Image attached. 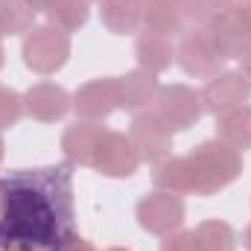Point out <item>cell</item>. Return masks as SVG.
Returning <instances> with one entry per match:
<instances>
[{
  "mask_svg": "<svg viewBox=\"0 0 251 251\" xmlns=\"http://www.w3.org/2000/svg\"><path fill=\"white\" fill-rule=\"evenodd\" d=\"M70 231H73L70 164L12 170L3 178L0 249L18 243L53 249Z\"/></svg>",
  "mask_w": 251,
  "mask_h": 251,
  "instance_id": "1",
  "label": "cell"
},
{
  "mask_svg": "<svg viewBox=\"0 0 251 251\" xmlns=\"http://www.w3.org/2000/svg\"><path fill=\"white\" fill-rule=\"evenodd\" d=\"M187 158L190 181L196 196H216L219 190L231 187L243 176V152L231 149L222 140H201Z\"/></svg>",
  "mask_w": 251,
  "mask_h": 251,
  "instance_id": "2",
  "label": "cell"
},
{
  "mask_svg": "<svg viewBox=\"0 0 251 251\" xmlns=\"http://www.w3.org/2000/svg\"><path fill=\"white\" fill-rule=\"evenodd\" d=\"M70 32H64L53 24H35L21 44V59L35 76H53L70 59Z\"/></svg>",
  "mask_w": 251,
  "mask_h": 251,
  "instance_id": "3",
  "label": "cell"
},
{
  "mask_svg": "<svg viewBox=\"0 0 251 251\" xmlns=\"http://www.w3.org/2000/svg\"><path fill=\"white\" fill-rule=\"evenodd\" d=\"M176 62L181 64V70L193 76V79H213L222 73L225 67V56L213 38V32L207 26H193L181 35L178 47H176Z\"/></svg>",
  "mask_w": 251,
  "mask_h": 251,
  "instance_id": "4",
  "label": "cell"
},
{
  "mask_svg": "<svg viewBox=\"0 0 251 251\" xmlns=\"http://www.w3.org/2000/svg\"><path fill=\"white\" fill-rule=\"evenodd\" d=\"M134 216H137V225L146 234L164 240V237L181 231L184 216H187V207H184V199L176 196V193L149 190L146 196H140V201L134 207Z\"/></svg>",
  "mask_w": 251,
  "mask_h": 251,
  "instance_id": "5",
  "label": "cell"
},
{
  "mask_svg": "<svg viewBox=\"0 0 251 251\" xmlns=\"http://www.w3.org/2000/svg\"><path fill=\"white\" fill-rule=\"evenodd\" d=\"M155 111L164 117V123L173 131H187L207 114L204 102H201V91L190 88L184 82L161 85L158 97H155Z\"/></svg>",
  "mask_w": 251,
  "mask_h": 251,
  "instance_id": "6",
  "label": "cell"
},
{
  "mask_svg": "<svg viewBox=\"0 0 251 251\" xmlns=\"http://www.w3.org/2000/svg\"><path fill=\"white\" fill-rule=\"evenodd\" d=\"M140 164H143V155L134 146V140L128 137V131L108 128V134L100 146V155L94 161V170L102 178H131L140 170Z\"/></svg>",
  "mask_w": 251,
  "mask_h": 251,
  "instance_id": "7",
  "label": "cell"
},
{
  "mask_svg": "<svg viewBox=\"0 0 251 251\" xmlns=\"http://www.w3.org/2000/svg\"><path fill=\"white\" fill-rule=\"evenodd\" d=\"M128 137L134 140V146L140 149L143 161H158L164 155H173V140H176V131L164 123V117L152 108H143L131 117L128 123Z\"/></svg>",
  "mask_w": 251,
  "mask_h": 251,
  "instance_id": "8",
  "label": "cell"
},
{
  "mask_svg": "<svg viewBox=\"0 0 251 251\" xmlns=\"http://www.w3.org/2000/svg\"><path fill=\"white\" fill-rule=\"evenodd\" d=\"M251 97V82L246 79L243 70H222L219 76L207 79L201 85V102L207 114H222L240 105H249Z\"/></svg>",
  "mask_w": 251,
  "mask_h": 251,
  "instance_id": "9",
  "label": "cell"
},
{
  "mask_svg": "<svg viewBox=\"0 0 251 251\" xmlns=\"http://www.w3.org/2000/svg\"><path fill=\"white\" fill-rule=\"evenodd\" d=\"M73 111V97L56 82H35L24 91V114L35 123H59Z\"/></svg>",
  "mask_w": 251,
  "mask_h": 251,
  "instance_id": "10",
  "label": "cell"
},
{
  "mask_svg": "<svg viewBox=\"0 0 251 251\" xmlns=\"http://www.w3.org/2000/svg\"><path fill=\"white\" fill-rule=\"evenodd\" d=\"M120 108L117 97V79L114 76H100L76 88L73 94V111L79 120H105Z\"/></svg>",
  "mask_w": 251,
  "mask_h": 251,
  "instance_id": "11",
  "label": "cell"
},
{
  "mask_svg": "<svg viewBox=\"0 0 251 251\" xmlns=\"http://www.w3.org/2000/svg\"><path fill=\"white\" fill-rule=\"evenodd\" d=\"M105 134H108V128L102 126V120H76V123H70L62 134L64 158L70 164L94 170V161L100 155V146H102Z\"/></svg>",
  "mask_w": 251,
  "mask_h": 251,
  "instance_id": "12",
  "label": "cell"
},
{
  "mask_svg": "<svg viewBox=\"0 0 251 251\" xmlns=\"http://www.w3.org/2000/svg\"><path fill=\"white\" fill-rule=\"evenodd\" d=\"M210 32H213V38H216V44H219L225 59L243 62L251 53V26H249V21L243 18L240 6H234L225 18H219L210 26Z\"/></svg>",
  "mask_w": 251,
  "mask_h": 251,
  "instance_id": "13",
  "label": "cell"
},
{
  "mask_svg": "<svg viewBox=\"0 0 251 251\" xmlns=\"http://www.w3.org/2000/svg\"><path fill=\"white\" fill-rule=\"evenodd\" d=\"M143 26L146 32L176 38L187 32L184 0H143Z\"/></svg>",
  "mask_w": 251,
  "mask_h": 251,
  "instance_id": "14",
  "label": "cell"
},
{
  "mask_svg": "<svg viewBox=\"0 0 251 251\" xmlns=\"http://www.w3.org/2000/svg\"><path fill=\"white\" fill-rule=\"evenodd\" d=\"M158 88H161V85H158V76H155V73H146V70H140V67H134V70H128L123 76H117L120 108H123V111H131V114L149 108V105L155 102V97H158Z\"/></svg>",
  "mask_w": 251,
  "mask_h": 251,
  "instance_id": "15",
  "label": "cell"
},
{
  "mask_svg": "<svg viewBox=\"0 0 251 251\" xmlns=\"http://www.w3.org/2000/svg\"><path fill=\"white\" fill-rule=\"evenodd\" d=\"M134 59H137L140 70L158 76V73L173 67L176 44H173V38H164V35H155V32H140L137 41H134Z\"/></svg>",
  "mask_w": 251,
  "mask_h": 251,
  "instance_id": "16",
  "label": "cell"
},
{
  "mask_svg": "<svg viewBox=\"0 0 251 251\" xmlns=\"http://www.w3.org/2000/svg\"><path fill=\"white\" fill-rule=\"evenodd\" d=\"M100 21L114 35H134L143 26V0H102Z\"/></svg>",
  "mask_w": 251,
  "mask_h": 251,
  "instance_id": "17",
  "label": "cell"
},
{
  "mask_svg": "<svg viewBox=\"0 0 251 251\" xmlns=\"http://www.w3.org/2000/svg\"><path fill=\"white\" fill-rule=\"evenodd\" d=\"M152 184H155V190L176 193V196L193 193L187 158L184 155H164V158H158L152 164Z\"/></svg>",
  "mask_w": 251,
  "mask_h": 251,
  "instance_id": "18",
  "label": "cell"
},
{
  "mask_svg": "<svg viewBox=\"0 0 251 251\" xmlns=\"http://www.w3.org/2000/svg\"><path fill=\"white\" fill-rule=\"evenodd\" d=\"M216 140L228 143L237 152L251 149V105H240L216 114Z\"/></svg>",
  "mask_w": 251,
  "mask_h": 251,
  "instance_id": "19",
  "label": "cell"
},
{
  "mask_svg": "<svg viewBox=\"0 0 251 251\" xmlns=\"http://www.w3.org/2000/svg\"><path fill=\"white\" fill-rule=\"evenodd\" d=\"M193 234L201 251H237V231L225 219H204Z\"/></svg>",
  "mask_w": 251,
  "mask_h": 251,
  "instance_id": "20",
  "label": "cell"
},
{
  "mask_svg": "<svg viewBox=\"0 0 251 251\" xmlns=\"http://www.w3.org/2000/svg\"><path fill=\"white\" fill-rule=\"evenodd\" d=\"M47 24L59 26L64 32H76L88 24L91 18V3L88 0H56L47 12Z\"/></svg>",
  "mask_w": 251,
  "mask_h": 251,
  "instance_id": "21",
  "label": "cell"
},
{
  "mask_svg": "<svg viewBox=\"0 0 251 251\" xmlns=\"http://www.w3.org/2000/svg\"><path fill=\"white\" fill-rule=\"evenodd\" d=\"M35 6L29 0H0V32L21 35L35 26Z\"/></svg>",
  "mask_w": 251,
  "mask_h": 251,
  "instance_id": "22",
  "label": "cell"
},
{
  "mask_svg": "<svg viewBox=\"0 0 251 251\" xmlns=\"http://www.w3.org/2000/svg\"><path fill=\"white\" fill-rule=\"evenodd\" d=\"M234 6H237V0H184V15H187V24L210 29Z\"/></svg>",
  "mask_w": 251,
  "mask_h": 251,
  "instance_id": "23",
  "label": "cell"
},
{
  "mask_svg": "<svg viewBox=\"0 0 251 251\" xmlns=\"http://www.w3.org/2000/svg\"><path fill=\"white\" fill-rule=\"evenodd\" d=\"M24 117V94H18L9 85H0V131L12 128Z\"/></svg>",
  "mask_w": 251,
  "mask_h": 251,
  "instance_id": "24",
  "label": "cell"
},
{
  "mask_svg": "<svg viewBox=\"0 0 251 251\" xmlns=\"http://www.w3.org/2000/svg\"><path fill=\"white\" fill-rule=\"evenodd\" d=\"M161 251H201L196 243V234L193 231H176L170 237H164Z\"/></svg>",
  "mask_w": 251,
  "mask_h": 251,
  "instance_id": "25",
  "label": "cell"
},
{
  "mask_svg": "<svg viewBox=\"0 0 251 251\" xmlns=\"http://www.w3.org/2000/svg\"><path fill=\"white\" fill-rule=\"evenodd\" d=\"M53 251H97V246H94L91 240L79 237L76 231H70V234H64L62 240L53 246Z\"/></svg>",
  "mask_w": 251,
  "mask_h": 251,
  "instance_id": "26",
  "label": "cell"
},
{
  "mask_svg": "<svg viewBox=\"0 0 251 251\" xmlns=\"http://www.w3.org/2000/svg\"><path fill=\"white\" fill-rule=\"evenodd\" d=\"M0 251H53V249H44V246H32V243H18V246H9V249H0Z\"/></svg>",
  "mask_w": 251,
  "mask_h": 251,
  "instance_id": "27",
  "label": "cell"
},
{
  "mask_svg": "<svg viewBox=\"0 0 251 251\" xmlns=\"http://www.w3.org/2000/svg\"><path fill=\"white\" fill-rule=\"evenodd\" d=\"M29 3L35 6V12H47V9H50V6H53L56 0H29Z\"/></svg>",
  "mask_w": 251,
  "mask_h": 251,
  "instance_id": "28",
  "label": "cell"
},
{
  "mask_svg": "<svg viewBox=\"0 0 251 251\" xmlns=\"http://www.w3.org/2000/svg\"><path fill=\"white\" fill-rule=\"evenodd\" d=\"M240 12H243V18L249 21V26H251V0H246V3L240 6Z\"/></svg>",
  "mask_w": 251,
  "mask_h": 251,
  "instance_id": "29",
  "label": "cell"
},
{
  "mask_svg": "<svg viewBox=\"0 0 251 251\" xmlns=\"http://www.w3.org/2000/svg\"><path fill=\"white\" fill-rule=\"evenodd\" d=\"M243 73H246V79L251 82V53L246 56V59H243Z\"/></svg>",
  "mask_w": 251,
  "mask_h": 251,
  "instance_id": "30",
  "label": "cell"
},
{
  "mask_svg": "<svg viewBox=\"0 0 251 251\" xmlns=\"http://www.w3.org/2000/svg\"><path fill=\"white\" fill-rule=\"evenodd\" d=\"M243 246H246V251H251V225L243 231Z\"/></svg>",
  "mask_w": 251,
  "mask_h": 251,
  "instance_id": "31",
  "label": "cell"
},
{
  "mask_svg": "<svg viewBox=\"0 0 251 251\" xmlns=\"http://www.w3.org/2000/svg\"><path fill=\"white\" fill-rule=\"evenodd\" d=\"M3 155H6V140H3V134H0V164H3Z\"/></svg>",
  "mask_w": 251,
  "mask_h": 251,
  "instance_id": "32",
  "label": "cell"
},
{
  "mask_svg": "<svg viewBox=\"0 0 251 251\" xmlns=\"http://www.w3.org/2000/svg\"><path fill=\"white\" fill-rule=\"evenodd\" d=\"M3 64H6V50H3V41H0V70H3Z\"/></svg>",
  "mask_w": 251,
  "mask_h": 251,
  "instance_id": "33",
  "label": "cell"
},
{
  "mask_svg": "<svg viewBox=\"0 0 251 251\" xmlns=\"http://www.w3.org/2000/svg\"><path fill=\"white\" fill-rule=\"evenodd\" d=\"M0 207H3V178H0Z\"/></svg>",
  "mask_w": 251,
  "mask_h": 251,
  "instance_id": "34",
  "label": "cell"
},
{
  "mask_svg": "<svg viewBox=\"0 0 251 251\" xmlns=\"http://www.w3.org/2000/svg\"><path fill=\"white\" fill-rule=\"evenodd\" d=\"M105 251H128V249H120V246H114V249H105Z\"/></svg>",
  "mask_w": 251,
  "mask_h": 251,
  "instance_id": "35",
  "label": "cell"
},
{
  "mask_svg": "<svg viewBox=\"0 0 251 251\" xmlns=\"http://www.w3.org/2000/svg\"><path fill=\"white\" fill-rule=\"evenodd\" d=\"M88 3H102V0H88Z\"/></svg>",
  "mask_w": 251,
  "mask_h": 251,
  "instance_id": "36",
  "label": "cell"
},
{
  "mask_svg": "<svg viewBox=\"0 0 251 251\" xmlns=\"http://www.w3.org/2000/svg\"><path fill=\"white\" fill-rule=\"evenodd\" d=\"M0 41H3V32H0Z\"/></svg>",
  "mask_w": 251,
  "mask_h": 251,
  "instance_id": "37",
  "label": "cell"
}]
</instances>
